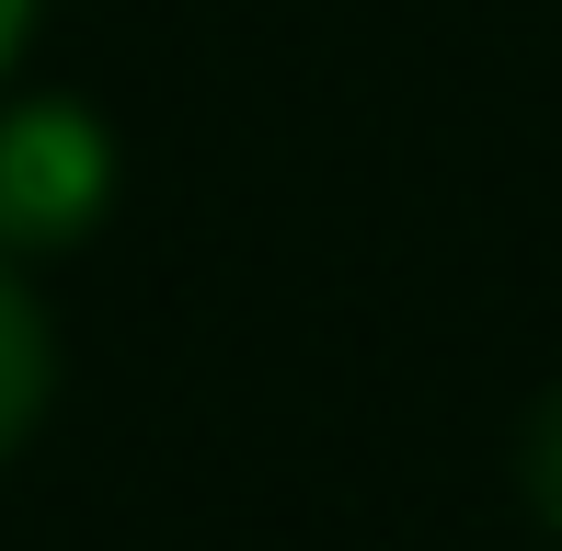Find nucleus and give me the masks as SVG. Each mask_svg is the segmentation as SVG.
<instances>
[{"mask_svg":"<svg viewBox=\"0 0 562 551\" xmlns=\"http://www.w3.org/2000/svg\"><path fill=\"white\" fill-rule=\"evenodd\" d=\"M115 218V127L81 92H12L0 104V265L81 254Z\"/></svg>","mask_w":562,"mask_h":551,"instance_id":"f257e3e1","label":"nucleus"},{"mask_svg":"<svg viewBox=\"0 0 562 551\" xmlns=\"http://www.w3.org/2000/svg\"><path fill=\"white\" fill-rule=\"evenodd\" d=\"M46 391H58V334H46L35 288H23V276L0 265V460H12V448L35 437Z\"/></svg>","mask_w":562,"mask_h":551,"instance_id":"f03ea898","label":"nucleus"},{"mask_svg":"<svg viewBox=\"0 0 562 551\" xmlns=\"http://www.w3.org/2000/svg\"><path fill=\"white\" fill-rule=\"evenodd\" d=\"M517 494H528V517L562 540V391L528 414V437H517Z\"/></svg>","mask_w":562,"mask_h":551,"instance_id":"7ed1b4c3","label":"nucleus"},{"mask_svg":"<svg viewBox=\"0 0 562 551\" xmlns=\"http://www.w3.org/2000/svg\"><path fill=\"white\" fill-rule=\"evenodd\" d=\"M35 12H46V0H0V81H12V58L35 46Z\"/></svg>","mask_w":562,"mask_h":551,"instance_id":"20e7f679","label":"nucleus"}]
</instances>
